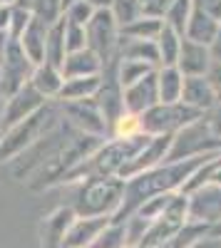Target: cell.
Wrapping results in <instances>:
<instances>
[{"label":"cell","instance_id":"cell-1","mask_svg":"<svg viewBox=\"0 0 221 248\" xmlns=\"http://www.w3.org/2000/svg\"><path fill=\"white\" fill-rule=\"evenodd\" d=\"M221 152L214 154H204V156H194V159H184V161H164L154 169L139 171L129 179H125V191H122V203H119L117 214L110 218L112 223H125L144 201L162 196V194H176L182 191V186L187 184V179L204 167L206 161H211L214 156H219Z\"/></svg>","mask_w":221,"mask_h":248},{"label":"cell","instance_id":"cell-2","mask_svg":"<svg viewBox=\"0 0 221 248\" xmlns=\"http://www.w3.org/2000/svg\"><path fill=\"white\" fill-rule=\"evenodd\" d=\"M60 122H63L60 105L57 102H47L43 109H37L28 119L13 124L10 129L0 134V164L5 167V164L15 161L20 154H25L30 147H35L43 137H47Z\"/></svg>","mask_w":221,"mask_h":248},{"label":"cell","instance_id":"cell-3","mask_svg":"<svg viewBox=\"0 0 221 248\" xmlns=\"http://www.w3.org/2000/svg\"><path fill=\"white\" fill-rule=\"evenodd\" d=\"M125 181L119 176H92L79 181V189L72 201V211L79 218L105 216L112 218L122 203Z\"/></svg>","mask_w":221,"mask_h":248},{"label":"cell","instance_id":"cell-4","mask_svg":"<svg viewBox=\"0 0 221 248\" xmlns=\"http://www.w3.org/2000/svg\"><path fill=\"white\" fill-rule=\"evenodd\" d=\"M204 119V112L194 107H187L184 102H174V105H154L144 114H139V124L147 137H164V134H176L179 129L189 127V124Z\"/></svg>","mask_w":221,"mask_h":248},{"label":"cell","instance_id":"cell-5","mask_svg":"<svg viewBox=\"0 0 221 248\" xmlns=\"http://www.w3.org/2000/svg\"><path fill=\"white\" fill-rule=\"evenodd\" d=\"M214 152H221V139H216L211 134L209 124H206V114H204V119L179 129L172 137L164 161H184V159L204 156V154H214Z\"/></svg>","mask_w":221,"mask_h":248},{"label":"cell","instance_id":"cell-6","mask_svg":"<svg viewBox=\"0 0 221 248\" xmlns=\"http://www.w3.org/2000/svg\"><path fill=\"white\" fill-rule=\"evenodd\" d=\"M32 70H35V65L20 50L17 40L5 37L0 43V94L10 97L17 90H23L30 82Z\"/></svg>","mask_w":221,"mask_h":248},{"label":"cell","instance_id":"cell-7","mask_svg":"<svg viewBox=\"0 0 221 248\" xmlns=\"http://www.w3.org/2000/svg\"><path fill=\"white\" fill-rule=\"evenodd\" d=\"M187 206H189L187 196L184 194H176L167 209L149 223V229L144 231L139 246H134V248H152V246H159V243L174 238L189 223L187 221Z\"/></svg>","mask_w":221,"mask_h":248},{"label":"cell","instance_id":"cell-8","mask_svg":"<svg viewBox=\"0 0 221 248\" xmlns=\"http://www.w3.org/2000/svg\"><path fill=\"white\" fill-rule=\"evenodd\" d=\"M85 32H87V50H92L102 60V65H110L112 60H117L119 25H117L112 10H95Z\"/></svg>","mask_w":221,"mask_h":248},{"label":"cell","instance_id":"cell-9","mask_svg":"<svg viewBox=\"0 0 221 248\" xmlns=\"http://www.w3.org/2000/svg\"><path fill=\"white\" fill-rule=\"evenodd\" d=\"M57 105H60V102H57ZM60 114H63V119L70 124L72 129H77L79 134L99 137V139H107V137H110L107 122H105L102 112L97 109L95 99L65 102V105H60Z\"/></svg>","mask_w":221,"mask_h":248},{"label":"cell","instance_id":"cell-10","mask_svg":"<svg viewBox=\"0 0 221 248\" xmlns=\"http://www.w3.org/2000/svg\"><path fill=\"white\" fill-rule=\"evenodd\" d=\"M187 221L199 223V226H216L221 221V186L214 181H206L204 186H199L196 191L187 196Z\"/></svg>","mask_w":221,"mask_h":248},{"label":"cell","instance_id":"cell-11","mask_svg":"<svg viewBox=\"0 0 221 248\" xmlns=\"http://www.w3.org/2000/svg\"><path fill=\"white\" fill-rule=\"evenodd\" d=\"M45 105H47V99L40 97V94L30 87V82H28L23 90H17L15 94L5 97V107H3V132L10 129L13 124L28 119L30 114H35L37 109H43Z\"/></svg>","mask_w":221,"mask_h":248},{"label":"cell","instance_id":"cell-12","mask_svg":"<svg viewBox=\"0 0 221 248\" xmlns=\"http://www.w3.org/2000/svg\"><path fill=\"white\" fill-rule=\"evenodd\" d=\"M122 102H125V112L129 114H144L154 105H159V92H157V70L142 77L134 85L122 90Z\"/></svg>","mask_w":221,"mask_h":248},{"label":"cell","instance_id":"cell-13","mask_svg":"<svg viewBox=\"0 0 221 248\" xmlns=\"http://www.w3.org/2000/svg\"><path fill=\"white\" fill-rule=\"evenodd\" d=\"M75 211L72 206H57V209L47 216H43L40 221V248H63V241H65V233L75 221Z\"/></svg>","mask_w":221,"mask_h":248},{"label":"cell","instance_id":"cell-14","mask_svg":"<svg viewBox=\"0 0 221 248\" xmlns=\"http://www.w3.org/2000/svg\"><path fill=\"white\" fill-rule=\"evenodd\" d=\"M211 65L214 60L206 45H199L182 37V47H179V57H176V70L182 72V77H206Z\"/></svg>","mask_w":221,"mask_h":248},{"label":"cell","instance_id":"cell-15","mask_svg":"<svg viewBox=\"0 0 221 248\" xmlns=\"http://www.w3.org/2000/svg\"><path fill=\"white\" fill-rule=\"evenodd\" d=\"M45 35H47V23L32 15L28 28L23 30V35L17 37L20 50L25 52V57L32 62L35 67L45 62Z\"/></svg>","mask_w":221,"mask_h":248},{"label":"cell","instance_id":"cell-16","mask_svg":"<svg viewBox=\"0 0 221 248\" xmlns=\"http://www.w3.org/2000/svg\"><path fill=\"white\" fill-rule=\"evenodd\" d=\"M107 223H110V218H105V216H95V218H79L77 216L65 233L63 248H90L92 241L102 233V229Z\"/></svg>","mask_w":221,"mask_h":248},{"label":"cell","instance_id":"cell-17","mask_svg":"<svg viewBox=\"0 0 221 248\" xmlns=\"http://www.w3.org/2000/svg\"><path fill=\"white\" fill-rule=\"evenodd\" d=\"M216 92L211 87V82L206 77H184V85H182V99L187 107H194L199 112H209L216 105Z\"/></svg>","mask_w":221,"mask_h":248},{"label":"cell","instance_id":"cell-18","mask_svg":"<svg viewBox=\"0 0 221 248\" xmlns=\"http://www.w3.org/2000/svg\"><path fill=\"white\" fill-rule=\"evenodd\" d=\"M102 60H99L92 50H77V52H67L65 55V62L60 72H63L65 79H72V77H97L102 75Z\"/></svg>","mask_w":221,"mask_h":248},{"label":"cell","instance_id":"cell-19","mask_svg":"<svg viewBox=\"0 0 221 248\" xmlns=\"http://www.w3.org/2000/svg\"><path fill=\"white\" fill-rule=\"evenodd\" d=\"M63 72H60V67H52L47 65V62H43V65H37L30 75V87L40 94L45 97L47 102H57L60 97V90H63Z\"/></svg>","mask_w":221,"mask_h":248},{"label":"cell","instance_id":"cell-20","mask_svg":"<svg viewBox=\"0 0 221 248\" xmlns=\"http://www.w3.org/2000/svg\"><path fill=\"white\" fill-rule=\"evenodd\" d=\"M219 30V20H214L211 15L202 13L191 8V15H189V23H187V30H184V37L191 40V43H199V45H211V40Z\"/></svg>","mask_w":221,"mask_h":248},{"label":"cell","instance_id":"cell-21","mask_svg":"<svg viewBox=\"0 0 221 248\" xmlns=\"http://www.w3.org/2000/svg\"><path fill=\"white\" fill-rule=\"evenodd\" d=\"M99 82H102V75L97 77H72L63 82V90H60L57 102L65 105V102H82V99H92L99 90Z\"/></svg>","mask_w":221,"mask_h":248},{"label":"cell","instance_id":"cell-22","mask_svg":"<svg viewBox=\"0 0 221 248\" xmlns=\"http://www.w3.org/2000/svg\"><path fill=\"white\" fill-rule=\"evenodd\" d=\"M67 55L65 47V17L60 15L55 23L47 25V35H45V62L52 67H63Z\"/></svg>","mask_w":221,"mask_h":248},{"label":"cell","instance_id":"cell-23","mask_svg":"<svg viewBox=\"0 0 221 248\" xmlns=\"http://www.w3.org/2000/svg\"><path fill=\"white\" fill-rule=\"evenodd\" d=\"M182 85L184 77L176 67H159L157 70V92L162 105H174L182 99Z\"/></svg>","mask_w":221,"mask_h":248},{"label":"cell","instance_id":"cell-24","mask_svg":"<svg viewBox=\"0 0 221 248\" xmlns=\"http://www.w3.org/2000/svg\"><path fill=\"white\" fill-rule=\"evenodd\" d=\"M164 23L162 17H154V15H139L137 20H132V23L122 25L119 28V35L122 37H132V40H157L159 32H162Z\"/></svg>","mask_w":221,"mask_h":248},{"label":"cell","instance_id":"cell-25","mask_svg":"<svg viewBox=\"0 0 221 248\" xmlns=\"http://www.w3.org/2000/svg\"><path fill=\"white\" fill-rule=\"evenodd\" d=\"M154 43H157V55H159V67H176L179 47H182V35H176L172 28L164 25Z\"/></svg>","mask_w":221,"mask_h":248},{"label":"cell","instance_id":"cell-26","mask_svg":"<svg viewBox=\"0 0 221 248\" xmlns=\"http://www.w3.org/2000/svg\"><path fill=\"white\" fill-rule=\"evenodd\" d=\"M157 67L147 65V62H139V60H119L117 57V62H114V77H117V82H119L122 90L134 85V82H139L142 77H147Z\"/></svg>","mask_w":221,"mask_h":248},{"label":"cell","instance_id":"cell-27","mask_svg":"<svg viewBox=\"0 0 221 248\" xmlns=\"http://www.w3.org/2000/svg\"><path fill=\"white\" fill-rule=\"evenodd\" d=\"M191 0H174V3L164 10L162 15V23L167 28H172L176 35L184 37V30H187V23H189V15H191Z\"/></svg>","mask_w":221,"mask_h":248},{"label":"cell","instance_id":"cell-28","mask_svg":"<svg viewBox=\"0 0 221 248\" xmlns=\"http://www.w3.org/2000/svg\"><path fill=\"white\" fill-rule=\"evenodd\" d=\"M90 248H127V226L110 221Z\"/></svg>","mask_w":221,"mask_h":248},{"label":"cell","instance_id":"cell-29","mask_svg":"<svg viewBox=\"0 0 221 248\" xmlns=\"http://www.w3.org/2000/svg\"><path fill=\"white\" fill-rule=\"evenodd\" d=\"M114 20H117V25L122 28L127 23H132V20H137L139 15L144 13V5H142V0H112V5H110Z\"/></svg>","mask_w":221,"mask_h":248},{"label":"cell","instance_id":"cell-30","mask_svg":"<svg viewBox=\"0 0 221 248\" xmlns=\"http://www.w3.org/2000/svg\"><path fill=\"white\" fill-rule=\"evenodd\" d=\"M137 134H142V124H139L137 114H129V112H125L110 127V137H114V139H129V137H137Z\"/></svg>","mask_w":221,"mask_h":248},{"label":"cell","instance_id":"cell-31","mask_svg":"<svg viewBox=\"0 0 221 248\" xmlns=\"http://www.w3.org/2000/svg\"><path fill=\"white\" fill-rule=\"evenodd\" d=\"M30 17H32V10L25 8V5H10V23H8V35L10 40H17L20 35H23V30L28 28L30 23Z\"/></svg>","mask_w":221,"mask_h":248},{"label":"cell","instance_id":"cell-32","mask_svg":"<svg viewBox=\"0 0 221 248\" xmlns=\"http://www.w3.org/2000/svg\"><path fill=\"white\" fill-rule=\"evenodd\" d=\"M92 15H95V8L87 3V0H77V3H72V5L63 13V17L67 20V23L79 25V28H87V23H90Z\"/></svg>","mask_w":221,"mask_h":248},{"label":"cell","instance_id":"cell-33","mask_svg":"<svg viewBox=\"0 0 221 248\" xmlns=\"http://www.w3.org/2000/svg\"><path fill=\"white\" fill-rule=\"evenodd\" d=\"M30 10L35 17L45 20V23H55V20L63 15V10H60V0H32L30 3Z\"/></svg>","mask_w":221,"mask_h":248},{"label":"cell","instance_id":"cell-34","mask_svg":"<svg viewBox=\"0 0 221 248\" xmlns=\"http://www.w3.org/2000/svg\"><path fill=\"white\" fill-rule=\"evenodd\" d=\"M65 47H67V52L85 50L87 47V32H85V28L72 25V23L65 20Z\"/></svg>","mask_w":221,"mask_h":248},{"label":"cell","instance_id":"cell-35","mask_svg":"<svg viewBox=\"0 0 221 248\" xmlns=\"http://www.w3.org/2000/svg\"><path fill=\"white\" fill-rule=\"evenodd\" d=\"M206 124L216 139H221V97L216 99V105L206 112Z\"/></svg>","mask_w":221,"mask_h":248},{"label":"cell","instance_id":"cell-36","mask_svg":"<svg viewBox=\"0 0 221 248\" xmlns=\"http://www.w3.org/2000/svg\"><path fill=\"white\" fill-rule=\"evenodd\" d=\"M191 5L221 23V0H191Z\"/></svg>","mask_w":221,"mask_h":248},{"label":"cell","instance_id":"cell-37","mask_svg":"<svg viewBox=\"0 0 221 248\" xmlns=\"http://www.w3.org/2000/svg\"><path fill=\"white\" fill-rule=\"evenodd\" d=\"M174 3V0H149L144 5V15H154V17H162L164 10Z\"/></svg>","mask_w":221,"mask_h":248},{"label":"cell","instance_id":"cell-38","mask_svg":"<svg viewBox=\"0 0 221 248\" xmlns=\"http://www.w3.org/2000/svg\"><path fill=\"white\" fill-rule=\"evenodd\" d=\"M206 79L211 82V87H214L216 97H221V65H219V62H214V65H211V70H209Z\"/></svg>","mask_w":221,"mask_h":248},{"label":"cell","instance_id":"cell-39","mask_svg":"<svg viewBox=\"0 0 221 248\" xmlns=\"http://www.w3.org/2000/svg\"><path fill=\"white\" fill-rule=\"evenodd\" d=\"M209 55H211L214 62H219V65H221V23H219V30H216V35L211 40V45H209Z\"/></svg>","mask_w":221,"mask_h":248},{"label":"cell","instance_id":"cell-40","mask_svg":"<svg viewBox=\"0 0 221 248\" xmlns=\"http://www.w3.org/2000/svg\"><path fill=\"white\" fill-rule=\"evenodd\" d=\"M189 248H221V238H214V236H204V238H199V241H194Z\"/></svg>","mask_w":221,"mask_h":248},{"label":"cell","instance_id":"cell-41","mask_svg":"<svg viewBox=\"0 0 221 248\" xmlns=\"http://www.w3.org/2000/svg\"><path fill=\"white\" fill-rule=\"evenodd\" d=\"M87 3L95 8V10H110L112 5V0H87Z\"/></svg>","mask_w":221,"mask_h":248},{"label":"cell","instance_id":"cell-42","mask_svg":"<svg viewBox=\"0 0 221 248\" xmlns=\"http://www.w3.org/2000/svg\"><path fill=\"white\" fill-rule=\"evenodd\" d=\"M209 181H214V184H219L221 186V161H219V167L214 169V174H211V179Z\"/></svg>","mask_w":221,"mask_h":248},{"label":"cell","instance_id":"cell-43","mask_svg":"<svg viewBox=\"0 0 221 248\" xmlns=\"http://www.w3.org/2000/svg\"><path fill=\"white\" fill-rule=\"evenodd\" d=\"M209 236H214V238H221V221H219L216 226H211V229H209Z\"/></svg>","mask_w":221,"mask_h":248},{"label":"cell","instance_id":"cell-44","mask_svg":"<svg viewBox=\"0 0 221 248\" xmlns=\"http://www.w3.org/2000/svg\"><path fill=\"white\" fill-rule=\"evenodd\" d=\"M72 3H77V0H60V10L65 13V10H67V8H70Z\"/></svg>","mask_w":221,"mask_h":248},{"label":"cell","instance_id":"cell-45","mask_svg":"<svg viewBox=\"0 0 221 248\" xmlns=\"http://www.w3.org/2000/svg\"><path fill=\"white\" fill-rule=\"evenodd\" d=\"M17 0H0V8H10V5H15Z\"/></svg>","mask_w":221,"mask_h":248},{"label":"cell","instance_id":"cell-46","mask_svg":"<svg viewBox=\"0 0 221 248\" xmlns=\"http://www.w3.org/2000/svg\"><path fill=\"white\" fill-rule=\"evenodd\" d=\"M147 3H149V0H142V5H147Z\"/></svg>","mask_w":221,"mask_h":248}]
</instances>
